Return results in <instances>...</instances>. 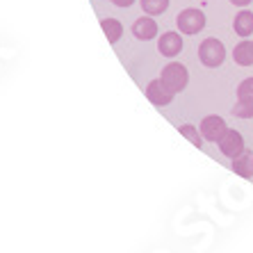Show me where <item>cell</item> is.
<instances>
[{"instance_id":"1","label":"cell","mask_w":253,"mask_h":253,"mask_svg":"<svg viewBox=\"0 0 253 253\" xmlns=\"http://www.w3.org/2000/svg\"><path fill=\"white\" fill-rule=\"evenodd\" d=\"M199 59L201 64L208 69H219L226 59V46L219 42L217 37H208L199 46Z\"/></svg>"},{"instance_id":"2","label":"cell","mask_w":253,"mask_h":253,"mask_svg":"<svg viewBox=\"0 0 253 253\" xmlns=\"http://www.w3.org/2000/svg\"><path fill=\"white\" fill-rule=\"evenodd\" d=\"M160 80H162L173 94H180L189 83V71H187V66L180 64V62H169V64L162 69V73H160Z\"/></svg>"},{"instance_id":"3","label":"cell","mask_w":253,"mask_h":253,"mask_svg":"<svg viewBox=\"0 0 253 253\" xmlns=\"http://www.w3.org/2000/svg\"><path fill=\"white\" fill-rule=\"evenodd\" d=\"M176 25L180 30V35H199L206 28V14L196 7H187L176 16Z\"/></svg>"},{"instance_id":"4","label":"cell","mask_w":253,"mask_h":253,"mask_svg":"<svg viewBox=\"0 0 253 253\" xmlns=\"http://www.w3.org/2000/svg\"><path fill=\"white\" fill-rule=\"evenodd\" d=\"M199 130H201V137H203L206 141L217 144V141L221 139V135L228 130V126H226L224 117H219V114H208V117H203Z\"/></svg>"},{"instance_id":"5","label":"cell","mask_w":253,"mask_h":253,"mask_svg":"<svg viewBox=\"0 0 253 253\" xmlns=\"http://www.w3.org/2000/svg\"><path fill=\"white\" fill-rule=\"evenodd\" d=\"M217 146H219V151L226 155V158H235V155H240L244 148H247V144H244V137H242V132L240 130H233V128H228L221 135V139L217 141Z\"/></svg>"},{"instance_id":"6","label":"cell","mask_w":253,"mask_h":253,"mask_svg":"<svg viewBox=\"0 0 253 253\" xmlns=\"http://www.w3.org/2000/svg\"><path fill=\"white\" fill-rule=\"evenodd\" d=\"M173 91H171L169 87H167L162 80H151V83L146 84V98L153 103L155 107H165V105H169L171 100H173Z\"/></svg>"},{"instance_id":"7","label":"cell","mask_w":253,"mask_h":253,"mask_svg":"<svg viewBox=\"0 0 253 253\" xmlns=\"http://www.w3.org/2000/svg\"><path fill=\"white\" fill-rule=\"evenodd\" d=\"M158 50L162 57H178L183 50V37L180 32H165L158 39Z\"/></svg>"},{"instance_id":"8","label":"cell","mask_w":253,"mask_h":253,"mask_svg":"<svg viewBox=\"0 0 253 253\" xmlns=\"http://www.w3.org/2000/svg\"><path fill=\"white\" fill-rule=\"evenodd\" d=\"M132 35H135V39H139V42H151V39H155L158 37V23L153 21V16H139L132 23Z\"/></svg>"},{"instance_id":"9","label":"cell","mask_w":253,"mask_h":253,"mask_svg":"<svg viewBox=\"0 0 253 253\" xmlns=\"http://www.w3.org/2000/svg\"><path fill=\"white\" fill-rule=\"evenodd\" d=\"M230 169H233V173L240 178H253V151H249V148H244L240 155H235L233 158V162H230Z\"/></svg>"},{"instance_id":"10","label":"cell","mask_w":253,"mask_h":253,"mask_svg":"<svg viewBox=\"0 0 253 253\" xmlns=\"http://www.w3.org/2000/svg\"><path fill=\"white\" fill-rule=\"evenodd\" d=\"M233 30H235L237 37L249 39V37L253 35V12H249V9L237 12L235 18H233Z\"/></svg>"},{"instance_id":"11","label":"cell","mask_w":253,"mask_h":253,"mask_svg":"<svg viewBox=\"0 0 253 253\" xmlns=\"http://www.w3.org/2000/svg\"><path fill=\"white\" fill-rule=\"evenodd\" d=\"M233 59L240 66H253V42L251 39H242L235 48H233Z\"/></svg>"},{"instance_id":"12","label":"cell","mask_w":253,"mask_h":253,"mask_svg":"<svg viewBox=\"0 0 253 253\" xmlns=\"http://www.w3.org/2000/svg\"><path fill=\"white\" fill-rule=\"evenodd\" d=\"M100 28H103V32L107 35L110 43H117L119 39H121V35H124V25H121V21H117V18H103V21H100Z\"/></svg>"},{"instance_id":"13","label":"cell","mask_w":253,"mask_h":253,"mask_svg":"<svg viewBox=\"0 0 253 253\" xmlns=\"http://www.w3.org/2000/svg\"><path fill=\"white\" fill-rule=\"evenodd\" d=\"M141 9L144 14L148 16H160V14H165L169 9V0H139Z\"/></svg>"},{"instance_id":"14","label":"cell","mask_w":253,"mask_h":253,"mask_svg":"<svg viewBox=\"0 0 253 253\" xmlns=\"http://www.w3.org/2000/svg\"><path fill=\"white\" fill-rule=\"evenodd\" d=\"M233 114L237 119H253V96L237 98V103L233 105Z\"/></svg>"},{"instance_id":"15","label":"cell","mask_w":253,"mask_h":253,"mask_svg":"<svg viewBox=\"0 0 253 253\" xmlns=\"http://www.w3.org/2000/svg\"><path fill=\"white\" fill-rule=\"evenodd\" d=\"M178 132L185 137V139H189V144H194L196 148H201L203 146V137H201V130L196 128V126H192V124H183V126H178Z\"/></svg>"},{"instance_id":"16","label":"cell","mask_w":253,"mask_h":253,"mask_svg":"<svg viewBox=\"0 0 253 253\" xmlns=\"http://www.w3.org/2000/svg\"><path fill=\"white\" fill-rule=\"evenodd\" d=\"M244 96H253V78H244L237 84V98H244Z\"/></svg>"},{"instance_id":"17","label":"cell","mask_w":253,"mask_h":253,"mask_svg":"<svg viewBox=\"0 0 253 253\" xmlns=\"http://www.w3.org/2000/svg\"><path fill=\"white\" fill-rule=\"evenodd\" d=\"M112 2H114L117 7H130L132 2H135V0H112Z\"/></svg>"},{"instance_id":"18","label":"cell","mask_w":253,"mask_h":253,"mask_svg":"<svg viewBox=\"0 0 253 253\" xmlns=\"http://www.w3.org/2000/svg\"><path fill=\"white\" fill-rule=\"evenodd\" d=\"M228 2H233L235 7H247V5H251V0H228Z\"/></svg>"}]
</instances>
